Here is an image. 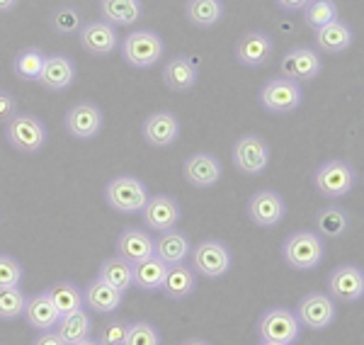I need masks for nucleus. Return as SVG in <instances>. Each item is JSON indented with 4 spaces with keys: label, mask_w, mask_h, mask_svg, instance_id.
<instances>
[{
    "label": "nucleus",
    "mask_w": 364,
    "mask_h": 345,
    "mask_svg": "<svg viewBox=\"0 0 364 345\" xmlns=\"http://www.w3.org/2000/svg\"><path fill=\"white\" fill-rule=\"evenodd\" d=\"M70 345H100L97 341H92V338H83V341H78V343H70Z\"/></svg>",
    "instance_id": "nucleus-47"
},
{
    "label": "nucleus",
    "mask_w": 364,
    "mask_h": 345,
    "mask_svg": "<svg viewBox=\"0 0 364 345\" xmlns=\"http://www.w3.org/2000/svg\"><path fill=\"white\" fill-rule=\"evenodd\" d=\"M132 272H134V287H139L141 292H161L168 265L161 258L151 255V258L132 265Z\"/></svg>",
    "instance_id": "nucleus-30"
},
{
    "label": "nucleus",
    "mask_w": 364,
    "mask_h": 345,
    "mask_svg": "<svg viewBox=\"0 0 364 345\" xmlns=\"http://www.w3.org/2000/svg\"><path fill=\"white\" fill-rule=\"evenodd\" d=\"M17 5H20V0H0V15L10 13V10H15Z\"/></svg>",
    "instance_id": "nucleus-45"
},
{
    "label": "nucleus",
    "mask_w": 364,
    "mask_h": 345,
    "mask_svg": "<svg viewBox=\"0 0 364 345\" xmlns=\"http://www.w3.org/2000/svg\"><path fill=\"white\" fill-rule=\"evenodd\" d=\"M287 216V202L274 190H257L248 200V219L260 229H274Z\"/></svg>",
    "instance_id": "nucleus-13"
},
{
    "label": "nucleus",
    "mask_w": 364,
    "mask_h": 345,
    "mask_svg": "<svg viewBox=\"0 0 364 345\" xmlns=\"http://www.w3.org/2000/svg\"><path fill=\"white\" fill-rule=\"evenodd\" d=\"M357 183H360V175H357L355 166L343 159L326 161L314 173L316 192L328 200H340V197L350 195Z\"/></svg>",
    "instance_id": "nucleus-2"
},
{
    "label": "nucleus",
    "mask_w": 364,
    "mask_h": 345,
    "mask_svg": "<svg viewBox=\"0 0 364 345\" xmlns=\"http://www.w3.org/2000/svg\"><path fill=\"white\" fill-rule=\"evenodd\" d=\"M25 321L29 324V329L34 331H51L56 329L58 319L61 314L56 312V307L51 304V299L46 297V292H39L34 297H27V304H25Z\"/></svg>",
    "instance_id": "nucleus-26"
},
{
    "label": "nucleus",
    "mask_w": 364,
    "mask_h": 345,
    "mask_svg": "<svg viewBox=\"0 0 364 345\" xmlns=\"http://www.w3.org/2000/svg\"><path fill=\"white\" fill-rule=\"evenodd\" d=\"M182 175L197 190H209V187H214L221 180L224 168H221V161L214 154L197 151V154L187 156V161L182 163Z\"/></svg>",
    "instance_id": "nucleus-18"
},
{
    "label": "nucleus",
    "mask_w": 364,
    "mask_h": 345,
    "mask_svg": "<svg viewBox=\"0 0 364 345\" xmlns=\"http://www.w3.org/2000/svg\"><path fill=\"white\" fill-rule=\"evenodd\" d=\"M180 120L170 110H161V112H151L141 124V134H144L146 144L154 149H168L180 139Z\"/></svg>",
    "instance_id": "nucleus-19"
},
{
    "label": "nucleus",
    "mask_w": 364,
    "mask_h": 345,
    "mask_svg": "<svg viewBox=\"0 0 364 345\" xmlns=\"http://www.w3.org/2000/svg\"><path fill=\"white\" fill-rule=\"evenodd\" d=\"M117 255L124 258L127 262H132V265L151 258V255H154V236L144 229L129 226V229L122 231L119 238H117Z\"/></svg>",
    "instance_id": "nucleus-22"
},
{
    "label": "nucleus",
    "mask_w": 364,
    "mask_h": 345,
    "mask_svg": "<svg viewBox=\"0 0 364 345\" xmlns=\"http://www.w3.org/2000/svg\"><path fill=\"white\" fill-rule=\"evenodd\" d=\"M5 139L20 154H39L49 142V132H46L44 122L39 117L29 112H17L13 120L5 122Z\"/></svg>",
    "instance_id": "nucleus-3"
},
{
    "label": "nucleus",
    "mask_w": 364,
    "mask_h": 345,
    "mask_svg": "<svg viewBox=\"0 0 364 345\" xmlns=\"http://www.w3.org/2000/svg\"><path fill=\"white\" fill-rule=\"evenodd\" d=\"M257 102L260 107L265 110L269 115H291L301 107L304 102V90H301V83H294L289 78H269L265 85L260 87L257 92Z\"/></svg>",
    "instance_id": "nucleus-6"
},
{
    "label": "nucleus",
    "mask_w": 364,
    "mask_h": 345,
    "mask_svg": "<svg viewBox=\"0 0 364 345\" xmlns=\"http://www.w3.org/2000/svg\"><path fill=\"white\" fill-rule=\"evenodd\" d=\"M161 333L149 321H134L127 326V341L124 345H161Z\"/></svg>",
    "instance_id": "nucleus-39"
},
{
    "label": "nucleus",
    "mask_w": 364,
    "mask_h": 345,
    "mask_svg": "<svg viewBox=\"0 0 364 345\" xmlns=\"http://www.w3.org/2000/svg\"><path fill=\"white\" fill-rule=\"evenodd\" d=\"M32 345H66L61 341V336L51 329V331H39V336L34 338V343Z\"/></svg>",
    "instance_id": "nucleus-43"
},
{
    "label": "nucleus",
    "mask_w": 364,
    "mask_h": 345,
    "mask_svg": "<svg viewBox=\"0 0 364 345\" xmlns=\"http://www.w3.org/2000/svg\"><path fill=\"white\" fill-rule=\"evenodd\" d=\"M25 282V270L20 260L8 253H0V290L5 287H22Z\"/></svg>",
    "instance_id": "nucleus-40"
},
{
    "label": "nucleus",
    "mask_w": 364,
    "mask_h": 345,
    "mask_svg": "<svg viewBox=\"0 0 364 345\" xmlns=\"http://www.w3.org/2000/svg\"><path fill=\"white\" fill-rule=\"evenodd\" d=\"M166 54V42L154 29H136L122 39V56L132 68H154Z\"/></svg>",
    "instance_id": "nucleus-4"
},
{
    "label": "nucleus",
    "mask_w": 364,
    "mask_h": 345,
    "mask_svg": "<svg viewBox=\"0 0 364 345\" xmlns=\"http://www.w3.org/2000/svg\"><path fill=\"white\" fill-rule=\"evenodd\" d=\"M328 292L336 302L355 304L364 297V272L360 265H338L336 270L328 275Z\"/></svg>",
    "instance_id": "nucleus-16"
},
{
    "label": "nucleus",
    "mask_w": 364,
    "mask_h": 345,
    "mask_svg": "<svg viewBox=\"0 0 364 345\" xmlns=\"http://www.w3.org/2000/svg\"><path fill=\"white\" fill-rule=\"evenodd\" d=\"M323 71V61L314 46H294L279 61V75L294 83H311Z\"/></svg>",
    "instance_id": "nucleus-11"
},
{
    "label": "nucleus",
    "mask_w": 364,
    "mask_h": 345,
    "mask_svg": "<svg viewBox=\"0 0 364 345\" xmlns=\"http://www.w3.org/2000/svg\"><path fill=\"white\" fill-rule=\"evenodd\" d=\"M122 302H124V292H119L100 277H95L83 290V307L92 309L95 314H112L122 307Z\"/></svg>",
    "instance_id": "nucleus-24"
},
{
    "label": "nucleus",
    "mask_w": 364,
    "mask_h": 345,
    "mask_svg": "<svg viewBox=\"0 0 364 345\" xmlns=\"http://www.w3.org/2000/svg\"><path fill=\"white\" fill-rule=\"evenodd\" d=\"M100 15L114 27L136 25L144 17V3L141 0H100Z\"/></svg>",
    "instance_id": "nucleus-27"
},
{
    "label": "nucleus",
    "mask_w": 364,
    "mask_h": 345,
    "mask_svg": "<svg viewBox=\"0 0 364 345\" xmlns=\"http://www.w3.org/2000/svg\"><path fill=\"white\" fill-rule=\"evenodd\" d=\"M185 17L192 27L211 29L224 20V3L221 0H187Z\"/></svg>",
    "instance_id": "nucleus-29"
},
{
    "label": "nucleus",
    "mask_w": 364,
    "mask_h": 345,
    "mask_svg": "<svg viewBox=\"0 0 364 345\" xmlns=\"http://www.w3.org/2000/svg\"><path fill=\"white\" fill-rule=\"evenodd\" d=\"M257 338L262 343L294 345L301 338V324L294 312L284 307H272L257 319Z\"/></svg>",
    "instance_id": "nucleus-7"
},
{
    "label": "nucleus",
    "mask_w": 364,
    "mask_h": 345,
    "mask_svg": "<svg viewBox=\"0 0 364 345\" xmlns=\"http://www.w3.org/2000/svg\"><path fill=\"white\" fill-rule=\"evenodd\" d=\"M192 270L195 275H202L207 280H219L228 275L233 265V255L226 243L216 241V238H204L197 245H192Z\"/></svg>",
    "instance_id": "nucleus-8"
},
{
    "label": "nucleus",
    "mask_w": 364,
    "mask_h": 345,
    "mask_svg": "<svg viewBox=\"0 0 364 345\" xmlns=\"http://www.w3.org/2000/svg\"><path fill=\"white\" fill-rule=\"evenodd\" d=\"M190 250L192 243L182 231L170 229L163 231L158 238H154V255L161 258L166 265H180V262H185L190 258Z\"/></svg>",
    "instance_id": "nucleus-25"
},
{
    "label": "nucleus",
    "mask_w": 364,
    "mask_h": 345,
    "mask_svg": "<svg viewBox=\"0 0 364 345\" xmlns=\"http://www.w3.org/2000/svg\"><path fill=\"white\" fill-rule=\"evenodd\" d=\"M46 54L37 46H25L22 51H17L15 61H13V71L20 80L25 83H37L39 75H42Z\"/></svg>",
    "instance_id": "nucleus-34"
},
{
    "label": "nucleus",
    "mask_w": 364,
    "mask_h": 345,
    "mask_svg": "<svg viewBox=\"0 0 364 345\" xmlns=\"http://www.w3.org/2000/svg\"><path fill=\"white\" fill-rule=\"evenodd\" d=\"M90 329H92V319L85 309L66 314V317H61L56 324V333L61 336V341L66 345L78 343V341H83V338H90Z\"/></svg>",
    "instance_id": "nucleus-32"
},
{
    "label": "nucleus",
    "mask_w": 364,
    "mask_h": 345,
    "mask_svg": "<svg viewBox=\"0 0 364 345\" xmlns=\"http://www.w3.org/2000/svg\"><path fill=\"white\" fill-rule=\"evenodd\" d=\"M141 221H144V226L149 231H170L175 229V226L180 224L182 219V209L180 204L173 200V197L168 195H154L149 197V202L144 204V209H141Z\"/></svg>",
    "instance_id": "nucleus-17"
},
{
    "label": "nucleus",
    "mask_w": 364,
    "mask_h": 345,
    "mask_svg": "<svg viewBox=\"0 0 364 345\" xmlns=\"http://www.w3.org/2000/svg\"><path fill=\"white\" fill-rule=\"evenodd\" d=\"M27 294L20 287L0 290V321H15L25 314Z\"/></svg>",
    "instance_id": "nucleus-38"
},
{
    "label": "nucleus",
    "mask_w": 364,
    "mask_h": 345,
    "mask_svg": "<svg viewBox=\"0 0 364 345\" xmlns=\"http://www.w3.org/2000/svg\"><path fill=\"white\" fill-rule=\"evenodd\" d=\"M282 258H284V262L291 270H316L323 262V258H326V243H323V238L316 231H294L282 243Z\"/></svg>",
    "instance_id": "nucleus-1"
},
{
    "label": "nucleus",
    "mask_w": 364,
    "mask_h": 345,
    "mask_svg": "<svg viewBox=\"0 0 364 345\" xmlns=\"http://www.w3.org/2000/svg\"><path fill=\"white\" fill-rule=\"evenodd\" d=\"M100 280H105L107 285H112L119 292H124L129 287H134V272H132V262H127L124 258L119 255H112V258H105L100 262V272H97Z\"/></svg>",
    "instance_id": "nucleus-33"
},
{
    "label": "nucleus",
    "mask_w": 364,
    "mask_h": 345,
    "mask_svg": "<svg viewBox=\"0 0 364 345\" xmlns=\"http://www.w3.org/2000/svg\"><path fill=\"white\" fill-rule=\"evenodd\" d=\"M49 27L54 29L58 37H70V34L80 32L83 15H80V10L75 5H58L49 15Z\"/></svg>",
    "instance_id": "nucleus-36"
},
{
    "label": "nucleus",
    "mask_w": 364,
    "mask_h": 345,
    "mask_svg": "<svg viewBox=\"0 0 364 345\" xmlns=\"http://www.w3.org/2000/svg\"><path fill=\"white\" fill-rule=\"evenodd\" d=\"M15 115H17V100H15V95L10 90H3V87H0V124L10 122Z\"/></svg>",
    "instance_id": "nucleus-42"
},
{
    "label": "nucleus",
    "mask_w": 364,
    "mask_h": 345,
    "mask_svg": "<svg viewBox=\"0 0 364 345\" xmlns=\"http://www.w3.org/2000/svg\"><path fill=\"white\" fill-rule=\"evenodd\" d=\"M260 345H277V343H262V341H260Z\"/></svg>",
    "instance_id": "nucleus-48"
},
{
    "label": "nucleus",
    "mask_w": 364,
    "mask_h": 345,
    "mask_svg": "<svg viewBox=\"0 0 364 345\" xmlns=\"http://www.w3.org/2000/svg\"><path fill=\"white\" fill-rule=\"evenodd\" d=\"M149 187L134 175H117L105 187V202L119 214H139L149 202Z\"/></svg>",
    "instance_id": "nucleus-5"
},
{
    "label": "nucleus",
    "mask_w": 364,
    "mask_h": 345,
    "mask_svg": "<svg viewBox=\"0 0 364 345\" xmlns=\"http://www.w3.org/2000/svg\"><path fill=\"white\" fill-rule=\"evenodd\" d=\"M274 3H277L282 10H287V13H296V10L306 8L309 0H274Z\"/></svg>",
    "instance_id": "nucleus-44"
},
{
    "label": "nucleus",
    "mask_w": 364,
    "mask_h": 345,
    "mask_svg": "<svg viewBox=\"0 0 364 345\" xmlns=\"http://www.w3.org/2000/svg\"><path fill=\"white\" fill-rule=\"evenodd\" d=\"M75 75H78V68H75V61L66 54H51L46 56L42 75H39L37 83L49 92H63L73 85Z\"/></svg>",
    "instance_id": "nucleus-20"
},
{
    "label": "nucleus",
    "mask_w": 364,
    "mask_h": 345,
    "mask_svg": "<svg viewBox=\"0 0 364 345\" xmlns=\"http://www.w3.org/2000/svg\"><path fill=\"white\" fill-rule=\"evenodd\" d=\"M127 326L124 321H109V324L102 326V333H100V345H124L127 341Z\"/></svg>",
    "instance_id": "nucleus-41"
},
{
    "label": "nucleus",
    "mask_w": 364,
    "mask_h": 345,
    "mask_svg": "<svg viewBox=\"0 0 364 345\" xmlns=\"http://www.w3.org/2000/svg\"><path fill=\"white\" fill-rule=\"evenodd\" d=\"M336 20H340L336 0H309L306 8H304V22H306L314 32L331 25V22H336Z\"/></svg>",
    "instance_id": "nucleus-37"
},
{
    "label": "nucleus",
    "mask_w": 364,
    "mask_h": 345,
    "mask_svg": "<svg viewBox=\"0 0 364 345\" xmlns=\"http://www.w3.org/2000/svg\"><path fill=\"white\" fill-rule=\"evenodd\" d=\"M233 54H236V61L240 66L262 68V66H267L274 56V39L269 37L267 32L250 29V32H243L238 37L236 46H233Z\"/></svg>",
    "instance_id": "nucleus-12"
},
{
    "label": "nucleus",
    "mask_w": 364,
    "mask_h": 345,
    "mask_svg": "<svg viewBox=\"0 0 364 345\" xmlns=\"http://www.w3.org/2000/svg\"><path fill=\"white\" fill-rule=\"evenodd\" d=\"M314 42H316V51H321V54H331V56L345 54L355 44V29L348 22L336 20L331 25L316 29Z\"/></svg>",
    "instance_id": "nucleus-21"
},
{
    "label": "nucleus",
    "mask_w": 364,
    "mask_h": 345,
    "mask_svg": "<svg viewBox=\"0 0 364 345\" xmlns=\"http://www.w3.org/2000/svg\"><path fill=\"white\" fill-rule=\"evenodd\" d=\"M63 127L78 142H90L105 127V115L95 102H78L63 117Z\"/></svg>",
    "instance_id": "nucleus-14"
},
{
    "label": "nucleus",
    "mask_w": 364,
    "mask_h": 345,
    "mask_svg": "<svg viewBox=\"0 0 364 345\" xmlns=\"http://www.w3.org/2000/svg\"><path fill=\"white\" fill-rule=\"evenodd\" d=\"M46 297L51 299V304L56 307V312L61 317L66 314H73L78 309H83V292H80L78 285L73 282H54L49 290H44Z\"/></svg>",
    "instance_id": "nucleus-35"
},
{
    "label": "nucleus",
    "mask_w": 364,
    "mask_h": 345,
    "mask_svg": "<svg viewBox=\"0 0 364 345\" xmlns=\"http://www.w3.org/2000/svg\"><path fill=\"white\" fill-rule=\"evenodd\" d=\"M199 68L190 56H173L163 66V83L173 92H187L197 85Z\"/></svg>",
    "instance_id": "nucleus-23"
},
{
    "label": "nucleus",
    "mask_w": 364,
    "mask_h": 345,
    "mask_svg": "<svg viewBox=\"0 0 364 345\" xmlns=\"http://www.w3.org/2000/svg\"><path fill=\"white\" fill-rule=\"evenodd\" d=\"M195 290H197V275L192 267H187L185 262H180V265H168L166 280H163V287H161L163 294L180 302V299H187Z\"/></svg>",
    "instance_id": "nucleus-28"
},
{
    "label": "nucleus",
    "mask_w": 364,
    "mask_h": 345,
    "mask_svg": "<svg viewBox=\"0 0 364 345\" xmlns=\"http://www.w3.org/2000/svg\"><path fill=\"white\" fill-rule=\"evenodd\" d=\"M296 319L301 324V329L311 331H326L336 324L338 319V307L336 299L326 292H309L296 307Z\"/></svg>",
    "instance_id": "nucleus-10"
},
{
    "label": "nucleus",
    "mask_w": 364,
    "mask_h": 345,
    "mask_svg": "<svg viewBox=\"0 0 364 345\" xmlns=\"http://www.w3.org/2000/svg\"><path fill=\"white\" fill-rule=\"evenodd\" d=\"M233 166L238 173L255 178L262 175L269 166V146L257 134H243L233 144Z\"/></svg>",
    "instance_id": "nucleus-9"
},
{
    "label": "nucleus",
    "mask_w": 364,
    "mask_h": 345,
    "mask_svg": "<svg viewBox=\"0 0 364 345\" xmlns=\"http://www.w3.org/2000/svg\"><path fill=\"white\" fill-rule=\"evenodd\" d=\"M78 42L90 56L102 58L119 49V32H117L114 25H109L105 20H90L83 22V27H80Z\"/></svg>",
    "instance_id": "nucleus-15"
},
{
    "label": "nucleus",
    "mask_w": 364,
    "mask_h": 345,
    "mask_svg": "<svg viewBox=\"0 0 364 345\" xmlns=\"http://www.w3.org/2000/svg\"><path fill=\"white\" fill-rule=\"evenodd\" d=\"M182 345H209L207 341H202V338H187Z\"/></svg>",
    "instance_id": "nucleus-46"
},
{
    "label": "nucleus",
    "mask_w": 364,
    "mask_h": 345,
    "mask_svg": "<svg viewBox=\"0 0 364 345\" xmlns=\"http://www.w3.org/2000/svg\"><path fill=\"white\" fill-rule=\"evenodd\" d=\"M352 219L345 207H338V204H331V207H323L318 214H316V233L321 238H340L345 236V231L350 229Z\"/></svg>",
    "instance_id": "nucleus-31"
}]
</instances>
